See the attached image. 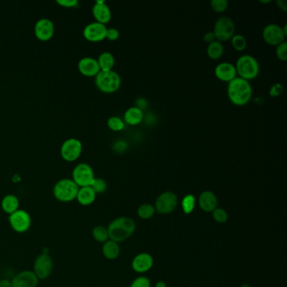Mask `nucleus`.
<instances>
[{"label": "nucleus", "instance_id": "nucleus-1", "mask_svg": "<svg viewBox=\"0 0 287 287\" xmlns=\"http://www.w3.org/2000/svg\"><path fill=\"white\" fill-rule=\"evenodd\" d=\"M253 94V89L249 81L236 77L227 85V96L235 106H242L249 103Z\"/></svg>", "mask_w": 287, "mask_h": 287}, {"label": "nucleus", "instance_id": "nucleus-2", "mask_svg": "<svg viewBox=\"0 0 287 287\" xmlns=\"http://www.w3.org/2000/svg\"><path fill=\"white\" fill-rule=\"evenodd\" d=\"M136 229V223L132 218L121 217L115 218L107 227L109 238L114 242L121 243L131 237Z\"/></svg>", "mask_w": 287, "mask_h": 287}, {"label": "nucleus", "instance_id": "nucleus-3", "mask_svg": "<svg viewBox=\"0 0 287 287\" xmlns=\"http://www.w3.org/2000/svg\"><path fill=\"white\" fill-rule=\"evenodd\" d=\"M97 88L104 93H114L120 89L122 79L119 74L114 70L100 71L95 76Z\"/></svg>", "mask_w": 287, "mask_h": 287}, {"label": "nucleus", "instance_id": "nucleus-4", "mask_svg": "<svg viewBox=\"0 0 287 287\" xmlns=\"http://www.w3.org/2000/svg\"><path fill=\"white\" fill-rule=\"evenodd\" d=\"M235 67L237 70V75L248 81L255 79L259 73V64L258 61L256 58L249 54L240 57L236 62Z\"/></svg>", "mask_w": 287, "mask_h": 287}, {"label": "nucleus", "instance_id": "nucleus-5", "mask_svg": "<svg viewBox=\"0 0 287 287\" xmlns=\"http://www.w3.org/2000/svg\"><path fill=\"white\" fill-rule=\"evenodd\" d=\"M79 189L72 179H62L53 187V196L61 202H71L76 199Z\"/></svg>", "mask_w": 287, "mask_h": 287}, {"label": "nucleus", "instance_id": "nucleus-6", "mask_svg": "<svg viewBox=\"0 0 287 287\" xmlns=\"http://www.w3.org/2000/svg\"><path fill=\"white\" fill-rule=\"evenodd\" d=\"M212 32L215 35L217 41L220 42L229 41L234 36V22L229 17H220L217 19Z\"/></svg>", "mask_w": 287, "mask_h": 287}, {"label": "nucleus", "instance_id": "nucleus-7", "mask_svg": "<svg viewBox=\"0 0 287 287\" xmlns=\"http://www.w3.org/2000/svg\"><path fill=\"white\" fill-rule=\"evenodd\" d=\"M72 180L80 187L90 186L95 179L93 169L86 163H80L73 170Z\"/></svg>", "mask_w": 287, "mask_h": 287}, {"label": "nucleus", "instance_id": "nucleus-8", "mask_svg": "<svg viewBox=\"0 0 287 287\" xmlns=\"http://www.w3.org/2000/svg\"><path fill=\"white\" fill-rule=\"evenodd\" d=\"M10 227L15 232L23 233L30 229L31 226V218L29 213L25 210H17L9 217Z\"/></svg>", "mask_w": 287, "mask_h": 287}, {"label": "nucleus", "instance_id": "nucleus-9", "mask_svg": "<svg viewBox=\"0 0 287 287\" xmlns=\"http://www.w3.org/2000/svg\"><path fill=\"white\" fill-rule=\"evenodd\" d=\"M178 206V197L174 192H163L157 198L155 210L160 214H170L175 211Z\"/></svg>", "mask_w": 287, "mask_h": 287}, {"label": "nucleus", "instance_id": "nucleus-10", "mask_svg": "<svg viewBox=\"0 0 287 287\" xmlns=\"http://www.w3.org/2000/svg\"><path fill=\"white\" fill-rule=\"evenodd\" d=\"M53 270V258L46 253L40 254L34 262L33 272L39 280H45L49 277Z\"/></svg>", "mask_w": 287, "mask_h": 287}, {"label": "nucleus", "instance_id": "nucleus-11", "mask_svg": "<svg viewBox=\"0 0 287 287\" xmlns=\"http://www.w3.org/2000/svg\"><path fill=\"white\" fill-rule=\"evenodd\" d=\"M83 151V145L79 139L69 138L63 141L61 147V155L64 160L73 162L79 158Z\"/></svg>", "mask_w": 287, "mask_h": 287}, {"label": "nucleus", "instance_id": "nucleus-12", "mask_svg": "<svg viewBox=\"0 0 287 287\" xmlns=\"http://www.w3.org/2000/svg\"><path fill=\"white\" fill-rule=\"evenodd\" d=\"M285 35L282 27L277 24H269L263 30V39L266 43L276 45L285 41Z\"/></svg>", "mask_w": 287, "mask_h": 287}, {"label": "nucleus", "instance_id": "nucleus-13", "mask_svg": "<svg viewBox=\"0 0 287 287\" xmlns=\"http://www.w3.org/2000/svg\"><path fill=\"white\" fill-rule=\"evenodd\" d=\"M106 31H107V27H106V25L94 21L89 23L84 27L83 34L84 38L88 41L99 42L106 39Z\"/></svg>", "mask_w": 287, "mask_h": 287}, {"label": "nucleus", "instance_id": "nucleus-14", "mask_svg": "<svg viewBox=\"0 0 287 287\" xmlns=\"http://www.w3.org/2000/svg\"><path fill=\"white\" fill-rule=\"evenodd\" d=\"M55 27L51 19L42 18L35 25V35L41 41H48L53 37Z\"/></svg>", "mask_w": 287, "mask_h": 287}, {"label": "nucleus", "instance_id": "nucleus-15", "mask_svg": "<svg viewBox=\"0 0 287 287\" xmlns=\"http://www.w3.org/2000/svg\"><path fill=\"white\" fill-rule=\"evenodd\" d=\"M38 283V278L31 271L18 273L11 280L12 287H36Z\"/></svg>", "mask_w": 287, "mask_h": 287}, {"label": "nucleus", "instance_id": "nucleus-16", "mask_svg": "<svg viewBox=\"0 0 287 287\" xmlns=\"http://www.w3.org/2000/svg\"><path fill=\"white\" fill-rule=\"evenodd\" d=\"M215 75L219 80L229 83L237 77V70L235 65L231 62H221L215 67Z\"/></svg>", "mask_w": 287, "mask_h": 287}, {"label": "nucleus", "instance_id": "nucleus-17", "mask_svg": "<svg viewBox=\"0 0 287 287\" xmlns=\"http://www.w3.org/2000/svg\"><path fill=\"white\" fill-rule=\"evenodd\" d=\"M78 67L79 72L87 77H95L101 71L97 59L90 57L81 58L78 63Z\"/></svg>", "mask_w": 287, "mask_h": 287}, {"label": "nucleus", "instance_id": "nucleus-18", "mask_svg": "<svg viewBox=\"0 0 287 287\" xmlns=\"http://www.w3.org/2000/svg\"><path fill=\"white\" fill-rule=\"evenodd\" d=\"M93 15L96 21L106 25L111 19V11L105 1H96L92 9Z\"/></svg>", "mask_w": 287, "mask_h": 287}, {"label": "nucleus", "instance_id": "nucleus-19", "mask_svg": "<svg viewBox=\"0 0 287 287\" xmlns=\"http://www.w3.org/2000/svg\"><path fill=\"white\" fill-rule=\"evenodd\" d=\"M153 266V258L151 254L141 253L133 258L132 266L134 271L137 273H145L149 271Z\"/></svg>", "mask_w": 287, "mask_h": 287}, {"label": "nucleus", "instance_id": "nucleus-20", "mask_svg": "<svg viewBox=\"0 0 287 287\" xmlns=\"http://www.w3.org/2000/svg\"><path fill=\"white\" fill-rule=\"evenodd\" d=\"M198 202L200 207L206 212H211L218 207V198L210 190L202 192L199 197Z\"/></svg>", "mask_w": 287, "mask_h": 287}, {"label": "nucleus", "instance_id": "nucleus-21", "mask_svg": "<svg viewBox=\"0 0 287 287\" xmlns=\"http://www.w3.org/2000/svg\"><path fill=\"white\" fill-rule=\"evenodd\" d=\"M76 199L82 206H89L95 201L96 193L93 192L91 186L80 187Z\"/></svg>", "mask_w": 287, "mask_h": 287}, {"label": "nucleus", "instance_id": "nucleus-22", "mask_svg": "<svg viewBox=\"0 0 287 287\" xmlns=\"http://www.w3.org/2000/svg\"><path fill=\"white\" fill-rule=\"evenodd\" d=\"M144 111L136 106L128 108L124 114L125 122L131 126L140 124L144 120Z\"/></svg>", "mask_w": 287, "mask_h": 287}, {"label": "nucleus", "instance_id": "nucleus-23", "mask_svg": "<svg viewBox=\"0 0 287 287\" xmlns=\"http://www.w3.org/2000/svg\"><path fill=\"white\" fill-rule=\"evenodd\" d=\"M19 199L15 197V195H7L3 198L1 201V207L3 211L7 213L9 215L19 210Z\"/></svg>", "mask_w": 287, "mask_h": 287}, {"label": "nucleus", "instance_id": "nucleus-24", "mask_svg": "<svg viewBox=\"0 0 287 287\" xmlns=\"http://www.w3.org/2000/svg\"><path fill=\"white\" fill-rule=\"evenodd\" d=\"M120 246L118 243L114 242L112 240H107L106 243H104L102 247V253L104 256L107 259L113 260L119 256L120 254Z\"/></svg>", "mask_w": 287, "mask_h": 287}, {"label": "nucleus", "instance_id": "nucleus-25", "mask_svg": "<svg viewBox=\"0 0 287 287\" xmlns=\"http://www.w3.org/2000/svg\"><path fill=\"white\" fill-rule=\"evenodd\" d=\"M98 61L99 66L101 71H108L112 70L114 65H115V58L112 53L109 52H104L99 56Z\"/></svg>", "mask_w": 287, "mask_h": 287}, {"label": "nucleus", "instance_id": "nucleus-26", "mask_svg": "<svg viewBox=\"0 0 287 287\" xmlns=\"http://www.w3.org/2000/svg\"><path fill=\"white\" fill-rule=\"evenodd\" d=\"M224 53V47L220 41H212L211 43L208 44V46L206 48V53L207 56L213 60H217L222 58Z\"/></svg>", "mask_w": 287, "mask_h": 287}, {"label": "nucleus", "instance_id": "nucleus-27", "mask_svg": "<svg viewBox=\"0 0 287 287\" xmlns=\"http://www.w3.org/2000/svg\"><path fill=\"white\" fill-rule=\"evenodd\" d=\"M155 212V207L151 204H142L137 209V215L139 218L144 219V220H148V219L153 218Z\"/></svg>", "mask_w": 287, "mask_h": 287}, {"label": "nucleus", "instance_id": "nucleus-28", "mask_svg": "<svg viewBox=\"0 0 287 287\" xmlns=\"http://www.w3.org/2000/svg\"><path fill=\"white\" fill-rule=\"evenodd\" d=\"M92 235L94 240L99 243H106L109 240L107 228L103 226H96L93 227Z\"/></svg>", "mask_w": 287, "mask_h": 287}, {"label": "nucleus", "instance_id": "nucleus-29", "mask_svg": "<svg viewBox=\"0 0 287 287\" xmlns=\"http://www.w3.org/2000/svg\"><path fill=\"white\" fill-rule=\"evenodd\" d=\"M182 209L185 214H190L196 206V198L193 195H187L181 201Z\"/></svg>", "mask_w": 287, "mask_h": 287}, {"label": "nucleus", "instance_id": "nucleus-30", "mask_svg": "<svg viewBox=\"0 0 287 287\" xmlns=\"http://www.w3.org/2000/svg\"><path fill=\"white\" fill-rule=\"evenodd\" d=\"M232 47L238 52H242L247 46V40L241 34H236L231 39Z\"/></svg>", "mask_w": 287, "mask_h": 287}, {"label": "nucleus", "instance_id": "nucleus-31", "mask_svg": "<svg viewBox=\"0 0 287 287\" xmlns=\"http://www.w3.org/2000/svg\"><path fill=\"white\" fill-rule=\"evenodd\" d=\"M107 126L110 130L114 132H120L124 129L125 123L118 116H111L107 121Z\"/></svg>", "mask_w": 287, "mask_h": 287}, {"label": "nucleus", "instance_id": "nucleus-32", "mask_svg": "<svg viewBox=\"0 0 287 287\" xmlns=\"http://www.w3.org/2000/svg\"><path fill=\"white\" fill-rule=\"evenodd\" d=\"M90 186L93 189V192H95L96 195L103 194L107 189V184H106V180L101 178H95Z\"/></svg>", "mask_w": 287, "mask_h": 287}, {"label": "nucleus", "instance_id": "nucleus-33", "mask_svg": "<svg viewBox=\"0 0 287 287\" xmlns=\"http://www.w3.org/2000/svg\"><path fill=\"white\" fill-rule=\"evenodd\" d=\"M228 4L227 0H211V7L215 12L223 13L227 10Z\"/></svg>", "mask_w": 287, "mask_h": 287}, {"label": "nucleus", "instance_id": "nucleus-34", "mask_svg": "<svg viewBox=\"0 0 287 287\" xmlns=\"http://www.w3.org/2000/svg\"><path fill=\"white\" fill-rule=\"evenodd\" d=\"M213 219L218 223H224L227 221L228 215L227 211L223 208H217L212 211Z\"/></svg>", "mask_w": 287, "mask_h": 287}, {"label": "nucleus", "instance_id": "nucleus-35", "mask_svg": "<svg viewBox=\"0 0 287 287\" xmlns=\"http://www.w3.org/2000/svg\"><path fill=\"white\" fill-rule=\"evenodd\" d=\"M275 53L277 58L280 61L285 62L287 60V42L286 41H283L282 43L276 45V49H275Z\"/></svg>", "mask_w": 287, "mask_h": 287}, {"label": "nucleus", "instance_id": "nucleus-36", "mask_svg": "<svg viewBox=\"0 0 287 287\" xmlns=\"http://www.w3.org/2000/svg\"><path fill=\"white\" fill-rule=\"evenodd\" d=\"M151 286V283L149 278L145 277V276H139L136 278L133 282L132 283L131 287H150Z\"/></svg>", "mask_w": 287, "mask_h": 287}, {"label": "nucleus", "instance_id": "nucleus-37", "mask_svg": "<svg viewBox=\"0 0 287 287\" xmlns=\"http://www.w3.org/2000/svg\"><path fill=\"white\" fill-rule=\"evenodd\" d=\"M120 36V32L115 28H107L106 38L110 41H116Z\"/></svg>", "mask_w": 287, "mask_h": 287}, {"label": "nucleus", "instance_id": "nucleus-38", "mask_svg": "<svg viewBox=\"0 0 287 287\" xmlns=\"http://www.w3.org/2000/svg\"><path fill=\"white\" fill-rule=\"evenodd\" d=\"M283 85L281 84H275L272 85L271 89H270V94H271V97H277V96H280L281 93H282Z\"/></svg>", "mask_w": 287, "mask_h": 287}, {"label": "nucleus", "instance_id": "nucleus-39", "mask_svg": "<svg viewBox=\"0 0 287 287\" xmlns=\"http://www.w3.org/2000/svg\"><path fill=\"white\" fill-rule=\"evenodd\" d=\"M57 3L66 8L76 7L79 5L78 0H57Z\"/></svg>", "mask_w": 287, "mask_h": 287}, {"label": "nucleus", "instance_id": "nucleus-40", "mask_svg": "<svg viewBox=\"0 0 287 287\" xmlns=\"http://www.w3.org/2000/svg\"><path fill=\"white\" fill-rule=\"evenodd\" d=\"M114 149H115V151H117L118 153H122L124 152L125 150H127V144L125 141H117L114 144Z\"/></svg>", "mask_w": 287, "mask_h": 287}, {"label": "nucleus", "instance_id": "nucleus-41", "mask_svg": "<svg viewBox=\"0 0 287 287\" xmlns=\"http://www.w3.org/2000/svg\"><path fill=\"white\" fill-rule=\"evenodd\" d=\"M136 107L139 108L140 110H145L148 107V101L144 98H139L136 101Z\"/></svg>", "mask_w": 287, "mask_h": 287}, {"label": "nucleus", "instance_id": "nucleus-42", "mask_svg": "<svg viewBox=\"0 0 287 287\" xmlns=\"http://www.w3.org/2000/svg\"><path fill=\"white\" fill-rule=\"evenodd\" d=\"M203 39L204 41L207 42V43H211L212 41H216L215 35H214L212 31H209V32H206V33L204 35Z\"/></svg>", "mask_w": 287, "mask_h": 287}, {"label": "nucleus", "instance_id": "nucleus-43", "mask_svg": "<svg viewBox=\"0 0 287 287\" xmlns=\"http://www.w3.org/2000/svg\"><path fill=\"white\" fill-rule=\"evenodd\" d=\"M277 4L278 6L280 9L281 10H284V11H286L287 10V1L286 0H277Z\"/></svg>", "mask_w": 287, "mask_h": 287}, {"label": "nucleus", "instance_id": "nucleus-44", "mask_svg": "<svg viewBox=\"0 0 287 287\" xmlns=\"http://www.w3.org/2000/svg\"><path fill=\"white\" fill-rule=\"evenodd\" d=\"M0 287H12L11 280H7V279L0 280Z\"/></svg>", "mask_w": 287, "mask_h": 287}, {"label": "nucleus", "instance_id": "nucleus-45", "mask_svg": "<svg viewBox=\"0 0 287 287\" xmlns=\"http://www.w3.org/2000/svg\"><path fill=\"white\" fill-rule=\"evenodd\" d=\"M155 287H167V285H166V283L164 281H158L156 284Z\"/></svg>", "mask_w": 287, "mask_h": 287}, {"label": "nucleus", "instance_id": "nucleus-46", "mask_svg": "<svg viewBox=\"0 0 287 287\" xmlns=\"http://www.w3.org/2000/svg\"><path fill=\"white\" fill-rule=\"evenodd\" d=\"M259 2L264 3V4H268V3L271 2V0H267V1H262V0H260V1H259Z\"/></svg>", "mask_w": 287, "mask_h": 287}, {"label": "nucleus", "instance_id": "nucleus-47", "mask_svg": "<svg viewBox=\"0 0 287 287\" xmlns=\"http://www.w3.org/2000/svg\"><path fill=\"white\" fill-rule=\"evenodd\" d=\"M240 287H250V285H248V284H244V285H241Z\"/></svg>", "mask_w": 287, "mask_h": 287}]
</instances>
